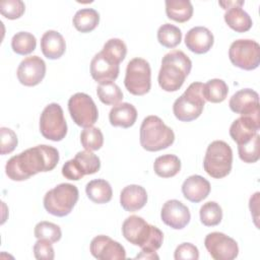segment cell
<instances>
[{"label":"cell","instance_id":"41","mask_svg":"<svg viewBox=\"0 0 260 260\" xmlns=\"http://www.w3.org/2000/svg\"><path fill=\"white\" fill-rule=\"evenodd\" d=\"M34 255L39 260H53L55 252L52 243L46 239H38L34 245Z\"/></svg>","mask_w":260,"mask_h":260},{"label":"cell","instance_id":"26","mask_svg":"<svg viewBox=\"0 0 260 260\" xmlns=\"http://www.w3.org/2000/svg\"><path fill=\"white\" fill-rule=\"evenodd\" d=\"M87 197L94 203H108L113 196V190L110 183L104 179H95L89 181L85 186Z\"/></svg>","mask_w":260,"mask_h":260},{"label":"cell","instance_id":"18","mask_svg":"<svg viewBox=\"0 0 260 260\" xmlns=\"http://www.w3.org/2000/svg\"><path fill=\"white\" fill-rule=\"evenodd\" d=\"M230 109L241 116L259 114V95L251 88H244L236 91L229 102Z\"/></svg>","mask_w":260,"mask_h":260},{"label":"cell","instance_id":"30","mask_svg":"<svg viewBox=\"0 0 260 260\" xmlns=\"http://www.w3.org/2000/svg\"><path fill=\"white\" fill-rule=\"evenodd\" d=\"M229 93V87L225 81L219 78L208 80L203 85V96L205 101L210 103H221L225 100Z\"/></svg>","mask_w":260,"mask_h":260},{"label":"cell","instance_id":"23","mask_svg":"<svg viewBox=\"0 0 260 260\" xmlns=\"http://www.w3.org/2000/svg\"><path fill=\"white\" fill-rule=\"evenodd\" d=\"M41 50L48 59H59L66 50V43L63 36L57 30H47L41 38Z\"/></svg>","mask_w":260,"mask_h":260},{"label":"cell","instance_id":"37","mask_svg":"<svg viewBox=\"0 0 260 260\" xmlns=\"http://www.w3.org/2000/svg\"><path fill=\"white\" fill-rule=\"evenodd\" d=\"M34 234L37 239H46L51 243H56L60 241L62 237V232L59 225L45 220L40 221L36 224Z\"/></svg>","mask_w":260,"mask_h":260},{"label":"cell","instance_id":"39","mask_svg":"<svg viewBox=\"0 0 260 260\" xmlns=\"http://www.w3.org/2000/svg\"><path fill=\"white\" fill-rule=\"evenodd\" d=\"M25 5L21 0H6L0 3L1 14L8 19H16L22 16Z\"/></svg>","mask_w":260,"mask_h":260},{"label":"cell","instance_id":"3","mask_svg":"<svg viewBox=\"0 0 260 260\" xmlns=\"http://www.w3.org/2000/svg\"><path fill=\"white\" fill-rule=\"evenodd\" d=\"M122 234L129 243L138 246L143 252L154 253L164 241L162 232L138 215H131L124 220Z\"/></svg>","mask_w":260,"mask_h":260},{"label":"cell","instance_id":"22","mask_svg":"<svg viewBox=\"0 0 260 260\" xmlns=\"http://www.w3.org/2000/svg\"><path fill=\"white\" fill-rule=\"evenodd\" d=\"M147 202L146 190L139 185H128L124 187L120 194V204L130 212L141 209Z\"/></svg>","mask_w":260,"mask_h":260},{"label":"cell","instance_id":"20","mask_svg":"<svg viewBox=\"0 0 260 260\" xmlns=\"http://www.w3.org/2000/svg\"><path fill=\"white\" fill-rule=\"evenodd\" d=\"M212 32L205 26H194L188 30L185 37L186 47L195 54H205L213 46Z\"/></svg>","mask_w":260,"mask_h":260},{"label":"cell","instance_id":"28","mask_svg":"<svg viewBox=\"0 0 260 260\" xmlns=\"http://www.w3.org/2000/svg\"><path fill=\"white\" fill-rule=\"evenodd\" d=\"M153 170L160 178H171L180 172L181 160L175 154H164L155 158L153 162Z\"/></svg>","mask_w":260,"mask_h":260},{"label":"cell","instance_id":"7","mask_svg":"<svg viewBox=\"0 0 260 260\" xmlns=\"http://www.w3.org/2000/svg\"><path fill=\"white\" fill-rule=\"evenodd\" d=\"M233 150L222 140L212 141L206 149L203 168L204 171L214 179L226 177L232 171Z\"/></svg>","mask_w":260,"mask_h":260},{"label":"cell","instance_id":"13","mask_svg":"<svg viewBox=\"0 0 260 260\" xmlns=\"http://www.w3.org/2000/svg\"><path fill=\"white\" fill-rule=\"evenodd\" d=\"M204 246L215 260H233L239 254L238 243L223 233L212 232L204 239Z\"/></svg>","mask_w":260,"mask_h":260},{"label":"cell","instance_id":"16","mask_svg":"<svg viewBox=\"0 0 260 260\" xmlns=\"http://www.w3.org/2000/svg\"><path fill=\"white\" fill-rule=\"evenodd\" d=\"M160 217L165 224L174 230L184 229L191 219L189 208L177 199L165 202L160 211Z\"/></svg>","mask_w":260,"mask_h":260},{"label":"cell","instance_id":"42","mask_svg":"<svg viewBox=\"0 0 260 260\" xmlns=\"http://www.w3.org/2000/svg\"><path fill=\"white\" fill-rule=\"evenodd\" d=\"M174 258L176 260H197L199 258V251L191 243H182L176 248Z\"/></svg>","mask_w":260,"mask_h":260},{"label":"cell","instance_id":"29","mask_svg":"<svg viewBox=\"0 0 260 260\" xmlns=\"http://www.w3.org/2000/svg\"><path fill=\"white\" fill-rule=\"evenodd\" d=\"M72 22L78 31L89 32L98 26L100 22V14L93 8H82L76 11Z\"/></svg>","mask_w":260,"mask_h":260},{"label":"cell","instance_id":"21","mask_svg":"<svg viewBox=\"0 0 260 260\" xmlns=\"http://www.w3.org/2000/svg\"><path fill=\"white\" fill-rule=\"evenodd\" d=\"M210 183L199 175L188 177L182 185V193L184 197L194 203H198L205 199L210 193Z\"/></svg>","mask_w":260,"mask_h":260},{"label":"cell","instance_id":"6","mask_svg":"<svg viewBox=\"0 0 260 260\" xmlns=\"http://www.w3.org/2000/svg\"><path fill=\"white\" fill-rule=\"evenodd\" d=\"M79 197L75 185L61 183L49 190L44 196V207L52 215L63 217L68 215Z\"/></svg>","mask_w":260,"mask_h":260},{"label":"cell","instance_id":"24","mask_svg":"<svg viewBox=\"0 0 260 260\" xmlns=\"http://www.w3.org/2000/svg\"><path fill=\"white\" fill-rule=\"evenodd\" d=\"M137 119L136 108L129 103L115 105L109 113V121L114 127L129 128L134 125Z\"/></svg>","mask_w":260,"mask_h":260},{"label":"cell","instance_id":"4","mask_svg":"<svg viewBox=\"0 0 260 260\" xmlns=\"http://www.w3.org/2000/svg\"><path fill=\"white\" fill-rule=\"evenodd\" d=\"M140 144L147 151H158L171 146L175 141L174 131L154 115L143 119L140 126Z\"/></svg>","mask_w":260,"mask_h":260},{"label":"cell","instance_id":"15","mask_svg":"<svg viewBox=\"0 0 260 260\" xmlns=\"http://www.w3.org/2000/svg\"><path fill=\"white\" fill-rule=\"evenodd\" d=\"M89 249L91 255L98 260H123L126 258L124 247L119 242L105 235L94 237L90 242Z\"/></svg>","mask_w":260,"mask_h":260},{"label":"cell","instance_id":"8","mask_svg":"<svg viewBox=\"0 0 260 260\" xmlns=\"http://www.w3.org/2000/svg\"><path fill=\"white\" fill-rule=\"evenodd\" d=\"M126 89L134 95H143L151 87V69L149 63L142 58H133L126 67L124 78Z\"/></svg>","mask_w":260,"mask_h":260},{"label":"cell","instance_id":"40","mask_svg":"<svg viewBox=\"0 0 260 260\" xmlns=\"http://www.w3.org/2000/svg\"><path fill=\"white\" fill-rule=\"evenodd\" d=\"M18 139L15 132L7 127L0 128V147L1 154H7L12 152L17 146Z\"/></svg>","mask_w":260,"mask_h":260},{"label":"cell","instance_id":"10","mask_svg":"<svg viewBox=\"0 0 260 260\" xmlns=\"http://www.w3.org/2000/svg\"><path fill=\"white\" fill-rule=\"evenodd\" d=\"M231 62L244 70H254L260 63V46L250 39L234 41L229 49Z\"/></svg>","mask_w":260,"mask_h":260},{"label":"cell","instance_id":"34","mask_svg":"<svg viewBox=\"0 0 260 260\" xmlns=\"http://www.w3.org/2000/svg\"><path fill=\"white\" fill-rule=\"evenodd\" d=\"M101 52L113 63L119 65L126 57L127 47H126V44L121 39L114 38V39L108 40L105 43L103 50Z\"/></svg>","mask_w":260,"mask_h":260},{"label":"cell","instance_id":"14","mask_svg":"<svg viewBox=\"0 0 260 260\" xmlns=\"http://www.w3.org/2000/svg\"><path fill=\"white\" fill-rule=\"evenodd\" d=\"M16 75L25 86L38 85L46 75V63L39 56L26 57L19 63Z\"/></svg>","mask_w":260,"mask_h":260},{"label":"cell","instance_id":"36","mask_svg":"<svg viewBox=\"0 0 260 260\" xmlns=\"http://www.w3.org/2000/svg\"><path fill=\"white\" fill-rule=\"evenodd\" d=\"M80 142L84 149L89 151L99 150L104 144V135L100 128L85 127L80 134Z\"/></svg>","mask_w":260,"mask_h":260},{"label":"cell","instance_id":"32","mask_svg":"<svg viewBox=\"0 0 260 260\" xmlns=\"http://www.w3.org/2000/svg\"><path fill=\"white\" fill-rule=\"evenodd\" d=\"M37 47L36 37L27 31L16 32L11 39V48L18 55H28Z\"/></svg>","mask_w":260,"mask_h":260},{"label":"cell","instance_id":"25","mask_svg":"<svg viewBox=\"0 0 260 260\" xmlns=\"http://www.w3.org/2000/svg\"><path fill=\"white\" fill-rule=\"evenodd\" d=\"M244 1L240 4L231 6L225 10L223 15L225 23L237 32H245L252 27V18L250 15L242 8Z\"/></svg>","mask_w":260,"mask_h":260},{"label":"cell","instance_id":"12","mask_svg":"<svg viewBox=\"0 0 260 260\" xmlns=\"http://www.w3.org/2000/svg\"><path fill=\"white\" fill-rule=\"evenodd\" d=\"M101 169L98 155L89 150L78 151L72 159L67 160L62 167V175L72 181H78L85 175H92Z\"/></svg>","mask_w":260,"mask_h":260},{"label":"cell","instance_id":"35","mask_svg":"<svg viewBox=\"0 0 260 260\" xmlns=\"http://www.w3.org/2000/svg\"><path fill=\"white\" fill-rule=\"evenodd\" d=\"M200 220L206 226L217 225L222 219V209L218 203L208 201L204 203L199 210Z\"/></svg>","mask_w":260,"mask_h":260},{"label":"cell","instance_id":"19","mask_svg":"<svg viewBox=\"0 0 260 260\" xmlns=\"http://www.w3.org/2000/svg\"><path fill=\"white\" fill-rule=\"evenodd\" d=\"M120 72V66L113 63L102 52L93 56L90 62V75L99 83L114 81Z\"/></svg>","mask_w":260,"mask_h":260},{"label":"cell","instance_id":"17","mask_svg":"<svg viewBox=\"0 0 260 260\" xmlns=\"http://www.w3.org/2000/svg\"><path fill=\"white\" fill-rule=\"evenodd\" d=\"M259 129V114L251 116H241L232 123L230 127V135L238 145H241L249 142L258 133Z\"/></svg>","mask_w":260,"mask_h":260},{"label":"cell","instance_id":"2","mask_svg":"<svg viewBox=\"0 0 260 260\" xmlns=\"http://www.w3.org/2000/svg\"><path fill=\"white\" fill-rule=\"evenodd\" d=\"M192 68L190 58L181 50H173L161 59L157 81L161 89L177 91L182 87Z\"/></svg>","mask_w":260,"mask_h":260},{"label":"cell","instance_id":"9","mask_svg":"<svg viewBox=\"0 0 260 260\" xmlns=\"http://www.w3.org/2000/svg\"><path fill=\"white\" fill-rule=\"evenodd\" d=\"M40 132L49 140L61 141L67 134V123L61 106L52 103L46 106L40 117Z\"/></svg>","mask_w":260,"mask_h":260},{"label":"cell","instance_id":"1","mask_svg":"<svg viewBox=\"0 0 260 260\" xmlns=\"http://www.w3.org/2000/svg\"><path fill=\"white\" fill-rule=\"evenodd\" d=\"M57 148L40 144L13 155L5 166V173L12 181H24L41 172H50L59 161Z\"/></svg>","mask_w":260,"mask_h":260},{"label":"cell","instance_id":"5","mask_svg":"<svg viewBox=\"0 0 260 260\" xmlns=\"http://www.w3.org/2000/svg\"><path fill=\"white\" fill-rule=\"evenodd\" d=\"M203 85L199 81L192 82L181 96L174 102L173 113L179 121L191 122L202 114L205 106Z\"/></svg>","mask_w":260,"mask_h":260},{"label":"cell","instance_id":"27","mask_svg":"<svg viewBox=\"0 0 260 260\" xmlns=\"http://www.w3.org/2000/svg\"><path fill=\"white\" fill-rule=\"evenodd\" d=\"M167 16L177 22H186L193 15V5L189 0H167Z\"/></svg>","mask_w":260,"mask_h":260},{"label":"cell","instance_id":"31","mask_svg":"<svg viewBox=\"0 0 260 260\" xmlns=\"http://www.w3.org/2000/svg\"><path fill=\"white\" fill-rule=\"evenodd\" d=\"M96 94L103 104L109 106L118 105L123 100V92L114 81L100 83L96 87Z\"/></svg>","mask_w":260,"mask_h":260},{"label":"cell","instance_id":"11","mask_svg":"<svg viewBox=\"0 0 260 260\" xmlns=\"http://www.w3.org/2000/svg\"><path fill=\"white\" fill-rule=\"evenodd\" d=\"M68 111L73 122L80 127L92 126L99 118L93 100L84 92H76L68 101Z\"/></svg>","mask_w":260,"mask_h":260},{"label":"cell","instance_id":"33","mask_svg":"<svg viewBox=\"0 0 260 260\" xmlns=\"http://www.w3.org/2000/svg\"><path fill=\"white\" fill-rule=\"evenodd\" d=\"M157 41L166 48H175L182 41V31L174 24L165 23L157 29Z\"/></svg>","mask_w":260,"mask_h":260},{"label":"cell","instance_id":"38","mask_svg":"<svg viewBox=\"0 0 260 260\" xmlns=\"http://www.w3.org/2000/svg\"><path fill=\"white\" fill-rule=\"evenodd\" d=\"M259 139H260V136L257 133L249 142L238 145L239 156L244 162L253 164L259 159L260 157Z\"/></svg>","mask_w":260,"mask_h":260},{"label":"cell","instance_id":"43","mask_svg":"<svg viewBox=\"0 0 260 260\" xmlns=\"http://www.w3.org/2000/svg\"><path fill=\"white\" fill-rule=\"evenodd\" d=\"M136 258H143V259H158V256L155 254V252L154 253H149V252H143V251H141V253L139 254V255H137L136 256Z\"/></svg>","mask_w":260,"mask_h":260}]
</instances>
